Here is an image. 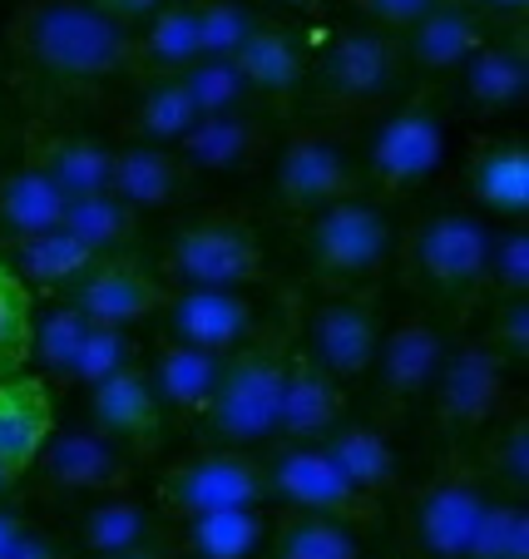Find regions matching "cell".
Here are the masks:
<instances>
[{"mask_svg":"<svg viewBox=\"0 0 529 559\" xmlns=\"http://www.w3.org/2000/svg\"><path fill=\"white\" fill-rule=\"evenodd\" d=\"M25 164H35L64 199H85V193H109L115 144L89 134H64V129H31V158Z\"/></svg>","mask_w":529,"mask_h":559,"instance_id":"obj_24","label":"cell"},{"mask_svg":"<svg viewBox=\"0 0 529 559\" xmlns=\"http://www.w3.org/2000/svg\"><path fill=\"white\" fill-rule=\"evenodd\" d=\"M435 5H441V0H357V11L366 15L371 31L396 35V40H401L416 21H425Z\"/></svg>","mask_w":529,"mask_h":559,"instance_id":"obj_47","label":"cell"},{"mask_svg":"<svg viewBox=\"0 0 529 559\" xmlns=\"http://www.w3.org/2000/svg\"><path fill=\"white\" fill-rule=\"evenodd\" d=\"M89 426H95L105 441H115L129 461H148L159 451L164 436V406L148 386V371L139 361H129L124 371H115L109 381L89 386Z\"/></svg>","mask_w":529,"mask_h":559,"instance_id":"obj_17","label":"cell"},{"mask_svg":"<svg viewBox=\"0 0 529 559\" xmlns=\"http://www.w3.org/2000/svg\"><path fill=\"white\" fill-rule=\"evenodd\" d=\"M159 317L169 342L199 347L208 357H233L257 328V307L243 293H218V287H179Z\"/></svg>","mask_w":529,"mask_h":559,"instance_id":"obj_15","label":"cell"},{"mask_svg":"<svg viewBox=\"0 0 529 559\" xmlns=\"http://www.w3.org/2000/svg\"><path fill=\"white\" fill-rule=\"evenodd\" d=\"M148 539H159V520L144 500L134 496H99L95 506L80 515V549L95 559H109V555H124L134 545H148Z\"/></svg>","mask_w":529,"mask_h":559,"instance_id":"obj_32","label":"cell"},{"mask_svg":"<svg viewBox=\"0 0 529 559\" xmlns=\"http://www.w3.org/2000/svg\"><path fill=\"white\" fill-rule=\"evenodd\" d=\"M21 530H25V520H21V510H11V506H0V559H5V549L21 539Z\"/></svg>","mask_w":529,"mask_h":559,"instance_id":"obj_52","label":"cell"},{"mask_svg":"<svg viewBox=\"0 0 529 559\" xmlns=\"http://www.w3.org/2000/svg\"><path fill=\"white\" fill-rule=\"evenodd\" d=\"M490 480L476 471L470 455H450L421 486L411 506V539L425 559H466L470 535L490 506Z\"/></svg>","mask_w":529,"mask_h":559,"instance_id":"obj_11","label":"cell"},{"mask_svg":"<svg viewBox=\"0 0 529 559\" xmlns=\"http://www.w3.org/2000/svg\"><path fill=\"white\" fill-rule=\"evenodd\" d=\"M11 45L31 70L64 85H95L144 70L134 31L109 21L95 0H25L11 15Z\"/></svg>","mask_w":529,"mask_h":559,"instance_id":"obj_1","label":"cell"},{"mask_svg":"<svg viewBox=\"0 0 529 559\" xmlns=\"http://www.w3.org/2000/svg\"><path fill=\"white\" fill-rule=\"evenodd\" d=\"M287 357H292V322H257L253 337L223 357V377L208 412L199 416L208 445L253 451L277 441V406H282Z\"/></svg>","mask_w":529,"mask_h":559,"instance_id":"obj_2","label":"cell"},{"mask_svg":"<svg viewBox=\"0 0 529 559\" xmlns=\"http://www.w3.org/2000/svg\"><path fill=\"white\" fill-rule=\"evenodd\" d=\"M445 148H450L445 115L431 90H421V95L376 115L366 158H361V179L376 183L382 193H416L421 183H431L441 174Z\"/></svg>","mask_w":529,"mask_h":559,"instance_id":"obj_6","label":"cell"},{"mask_svg":"<svg viewBox=\"0 0 529 559\" xmlns=\"http://www.w3.org/2000/svg\"><path fill=\"white\" fill-rule=\"evenodd\" d=\"M267 539L263 510H208V515L179 520V559H253Z\"/></svg>","mask_w":529,"mask_h":559,"instance_id":"obj_30","label":"cell"},{"mask_svg":"<svg viewBox=\"0 0 529 559\" xmlns=\"http://www.w3.org/2000/svg\"><path fill=\"white\" fill-rule=\"evenodd\" d=\"M341 412H347V386L327 377L302 347H292L277 406V441H322L341 426Z\"/></svg>","mask_w":529,"mask_h":559,"instance_id":"obj_20","label":"cell"},{"mask_svg":"<svg viewBox=\"0 0 529 559\" xmlns=\"http://www.w3.org/2000/svg\"><path fill=\"white\" fill-rule=\"evenodd\" d=\"M5 559H74V555L60 545V539H50V535H40V530L25 525V530H21V539H15V545L5 549Z\"/></svg>","mask_w":529,"mask_h":559,"instance_id":"obj_49","label":"cell"},{"mask_svg":"<svg viewBox=\"0 0 529 559\" xmlns=\"http://www.w3.org/2000/svg\"><path fill=\"white\" fill-rule=\"evenodd\" d=\"M139 64L154 74H183L199 60V25H193V0H173L159 15H148L134 31Z\"/></svg>","mask_w":529,"mask_h":559,"instance_id":"obj_36","label":"cell"},{"mask_svg":"<svg viewBox=\"0 0 529 559\" xmlns=\"http://www.w3.org/2000/svg\"><path fill=\"white\" fill-rule=\"evenodd\" d=\"M144 371H148V386H154L164 412L203 416L213 402V391H218L223 357H208V352H199V347H179V342H164Z\"/></svg>","mask_w":529,"mask_h":559,"instance_id":"obj_28","label":"cell"},{"mask_svg":"<svg viewBox=\"0 0 529 559\" xmlns=\"http://www.w3.org/2000/svg\"><path fill=\"white\" fill-rule=\"evenodd\" d=\"M267 267L263 238L243 213L213 209L193 213L164 243V277L179 287H218V293H243Z\"/></svg>","mask_w":529,"mask_h":559,"instance_id":"obj_5","label":"cell"},{"mask_svg":"<svg viewBox=\"0 0 529 559\" xmlns=\"http://www.w3.org/2000/svg\"><path fill=\"white\" fill-rule=\"evenodd\" d=\"M11 490H15V480H11L5 471H0V506H5V496H11Z\"/></svg>","mask_w":529,"mask_h":559,"instance_id":"obj_53","label":"cell"},{"mask_svg":"<svg viewBox=\"0 0 529 559\" xmlns=\"http://www.w3.org/2000/svg\"><path fill=\"white\" fill-rule=\"evenodd\" d=\"M263 461L253 451L203 445L179 465H169L159 480V506L173 520H193L208 510H263Z\"/></svg>","mask_w":529,"mask_h":559,"instance_id":"obj_9","label":"cell"},{"mask_svg":"<svg viewBox=\"0 0 529 559\" xmlns=\"http://www.w3.org/2000/svg\"><path fill=\"white\" fill-rule=\"evenodd\" d=\"M485 40H490L485 21H480L470 5H460V0H441L425 21H416L411 31L401 35V55H406V70L456 74Z\"/></svg>","mask_w":529,"mask_h":559,"instance_id":"obj_25","label":"cell"},{"mask_svg":"<svg viewBox=\"0 0 529 559\" xmlns=\"http://www.w3.org/2000/svg\"><path fill=\"white\" fill-rule=\"evenodd\" d=\"M441 357H445V337L431 317L411 312L382 332L371 371H376V391H382L386 416H401L416 396L431 391L435 371H441Z\"/></svg>","mask_w":529,"mask_h":559,"instance_id":"obj_18","label":"cell"},{"mask_svg":"<svg viewBox=\"0 0 529 559\" xmlns=\"http://www.w3.org/2000/svg\"><path fill=\"white\" fill-rule=\"evenodd\" d=\"M55 426V406H50V381L45 377H21L0 381V471L21 480L35 465L40 445L50 441Z\"/></svg>","mask_w":529,"mask_h":559,"instance_id":"obj_23","label":"cell"},{"mask_svg":"<svg viewBox=\"0 0 529 559\" xmlns=\"http://www.w3.org/2000/svg\"><path fill=\"white\" fill-rule=\"evenodd\" d=\"M64 203L70 199H64L35 164H21V169L0 174V243L60 228Z\"/></svg>","mask_w":529,"mask_h":559,"instance_id":"obj_31","label":"cell"},{"mask_svg":"<svg viewBox=\"0 0 529 559\" xmlns=\"http://www.w3.org/2000/svg\"><path fill=\"white\" fill-rule=\"evenodd\" d=\"M0 263L11 267L21 283L60 287L64 293L95 258L74 243L64 228H50V233H35V238H11V243H0Z\"/></svg>","mask_w":529,"mask_h":559,"instance_id":"obj_33","label":"cell"},{"mask_svg":"<svg viewBox=\"0 0 529 559\" xmlns=\"http://www.w3.org/2000/svg\"><path fill=\"white\" fill-rule=\"evenodd\" d=\"M263 461V486L267 500H282L287 510H302V515H332L341 525H366V520L382 515V506L341 480V471L332 465V455L317 441H273Z\"/></svg>","mask_w":529,"mask_h":559,"instance_id":"obj_10","label":"cell"},{"mask_svg":"<svg viewBox=\"0 0 529 559\" xmlns=\"http://www.w3.org/2000/svg\"><path fill=\"white\" fill-rule=\"evenodd\" d=\"M31 322H35L31 287L0 263V381L21 377L25 361H31Z\"/></svg>","mask_w":529,"mask_h":559,"instance_id":"obj_41","label":"cell"},{"mask_svg":"<svg viewBox=\"0 0 529 559\" xmlns=\"http://www.w3.org/2000/svg\"><path fill=\"white\" fill-rule=\"evenodd\" d=\"M193 25H199V60H233L253 35L257 15L248 0H193Z\"/></svg>","mask_w":529,"mask_h":559,"instance_id":"obj_42","label":"cell"},{"mask_svg":"<svg viewBox=\"0 0 529 559\" xmlns=\"http://www.w3.org/2000/svg\"><path fill=\"white\" fill-rule=\"evenodd\" d=\"M109 559H179V549H173V539H148V545H134L124 549V555H109Z\"/></svg>","mask_w":529,"mask_h":559,"instance_id":"obj_51","label":"cell"},{"mask_svg":"<svg viewBox=\"0 0 529 559\" xmlns=\"http://www.w3.org/2000/svg\"><path fill=\"white\" fill-rule=\"evenodd\" d=\"M35 465H40L45 486L64 490V496H119L134 475V461L115 441H105L95 426H70L60 436L50 431Z\"/></svg>","mask_w":529,"mask_h":559,"instance_id":"obj_16","label":"cell"},{"mask_svg":"<svg viewBox=\"0 0 529 559\" xmlns=\"http://www.w3.org/2000/svg\"><path fill=\"white\" fill-rule=\"evenodd\" d=\"M85 332H89V317L80 312V307H70L64 297H55L31 322V361H40L50 377H64L70 357L80 352V342H85Z\"/></svg>","mask_w":529,"mask_h":559,"instance_id":"obj_39","label":"cell"},{"mask_svg":"<svg viewBox=\"0 0 529 559\" xmlns=\"http://www.w3.org/2000/svg\"><path fill=\"white\" fill-rule=\"evenodd\" d=\"M476 471L485 475V480H495V496L505 490L509 500H525V490H529V416H525V406H509L505 421L495 416V431L480 445Z\"/></svg>","mask_w":529,"mask_h":559,"instance_id":"obj_37","label":"cell"},{"mask_svg":"<svg viewBox=\"0 0 529 559\" xmlns=\"http://www.w3.org/2000/svg\"><path fill=\"white\" fill-rule=\"evenodd\" d=\"M460 95L485 115L525 105L529 90V50H525V25L509 40H485L466 64H460Z\"/></svg>","mask_w":529,"mask_h":559,"instance_id":"obj_27","label":"cell"},{"mask_svg":"<svg viewBox=\"0 0 529 559\" xmlns=\"http://www.w3.org/2000/svg\"><path fill=\"white\" fill-rule=\"evenodd\" d=\"M173 154L189 164V174H243L248 164L267 154V119L257 105L228 109V115H203Z\"/></svg>","mask_w":529,"mask_h":559,"instance_id":"obj_19","label":"cell"},{"mask_svg":"<svg viewBox=\"0 0 529 559\" xmlns=\"http://www.w3.org/2000/svg\"><path fill=\"white\" fill-rule=\"evenodd\" d=\"M95 5L109 15V21L124 25V31H139L148 15H159L164 5H173V0H95Z\"/></svg>","mask_w":529,"mask_h":559,"instance_id":"obj_48","label":"cell"},{"mask_svg":"<svg viewBox=\"0 0 529 559\" xmlns=\"http://www.w3.org/2000/svg\"><path fill=\"white\" fill-rule=\"evenodd\" d=\"M263 549L267 559H361L351 525L332 515H302V510H287L277 525H267Z\"/></svg>","mask_w":529,"mask_h":559,"instance_id":"obj_34","label":"cell"},{"mask_svg":"<svg viewBox=\"0 0 529 559\" xmlns=\"http://www.w3.org/2000/svg\"><path fill=\"white\" fill-rule=\"evenodd\" d=\"M431 412L445 436H476L505 412V361L485 342L445 347L431 381Z\"/></svg>","mask_w":529,"mask_h":559,"instance_id":"obj_12","label":"cell"},{"mask_svg":"<svg viewBox=\"0 0 529 559\" xmlns=\"http://www.w3.org/2000/svg\"><path fill=\"white\" fill-rule=\"evenodd\" d=\"M238 74L253 99L267 105H292L302 90H308V50L287 25H267L257 21L253 35L243 40V50L233 55Z\"/></svg>","mask_w":529,"mask_h":559,"instance_id":"obj_22","label":"cell"},{"mask_svg":"<svg viewBox=\"0 0 529 559\" xmlns=\"http://www.w3.org/2000/svg\"><path fill=\"white\" fill-rule=\"evenodd\" d=\"M277 5H312V0H277Z\"/></svg>","mask_w":529,"mask_h":559,"instance_id":"obj_54","label":"cell"},{"mask_svg":"<svg viewBox=\"0 0 529 559\" xmlns=\"http://www.w3.org/2000/svg\"><path fill=\"white\" fill-rule=\"evenodd\" d=\"M60 297L70 307H80L95 328H134V322H148V317L164 312L169 283L159 273H148L139 258L115 253V258H95Z\"/></svg>","mask_w":529,"mask_h":559,"instance_id":"obj_13","label":"cell"},{"mask_svg":"<svg viewBox=\"0 0 529 559\" xmlns=\"http://www.w3.org/2000/svg\"><path fill=\"white\" fill-rule=\"evenodd\" d=\"M460 5H466V0H460Z\"/></svg>","mask_w":529,"mask_h":559,"instance_id":"obj_55","label":"cell"},{"mask_svg":"<svg viewBox=\"0 0 529 559\" xmlns=\"http://www.w3.org/2000/svg\"><path fill=\"white\" fill-rule=\"evenodd\" d=\"M466 5L480 21H495V25H525V11H529V0H466Z\"/></svg>","mask_w":529,"mask_h":559,"instance_id":"obj_50","label":"cell"},{"mask_svg":"<svg viewBox=\"0 0 529 559\" xmlns=\"http://www.w3.org/2000/svg\"><path fill=\"white\" fill-rule=\"evenodd\" d=\"M302 248H308L312 267L332 283H366L386 267L396 248V228L386 218V209L366 193L357 199H337L327 209L308 213L302 228Z\"/></svg>","mask_w":529,"mask_h":559,"instance_id":"obj_7","label":"cell"},{"mask_svg":"<svg viewBox=\"0 0 529 559\" xmlns=\"http://www.w3.org/2000/svg\"><path fill=\"white\" fill-rule=\"evenodd\" d=\"M490 223L470 209H431L406 233V273L411 287L445 307H466L485 287Z\"/></svg>","mask_w":529,"mask_h":559,"instance_id":"obj_4","label":"cell"},{"mask_svg":"<svg viewBox=\"0 0 529 559\" xmlns=\"http://www.w3.org/2000/svg\"><path fill=\"white\" fill-rule=\"evenodd\" d=\"M179 85L189 90L199 119L203 115H228V109H243L248 99H253L233 60H193L189 70L179 74Z\"/></svg>","mask_w":529,"mask_h":559,"instance_id":"obj_44","label":"cell"},{"mask_svg":"<svg viewBox=\"0 0 529 559\" xmlns=\"http://www.w3.org/2000/svg\"><path fill=\"white\" fill-rule=\"evenodd\" d=\"M193 174L173 148L159 144H124L115 148V174H109V193L124 203L129 213H159L189 193Z\"/></svg>","mask_w":529,"mask_h":559,"instance_id":"obj_26","label":"cell"},{"mask_svg":"<svg viewBox=\"0 0 529 559\" xmlns=\"http://www.w3.org/2000/svg\"><path fill=\"white\" fill-rule=\"evenodd\" d=\"M466 559H529V510L525 500L490 496Z\"/></svg>","mask_w":529,"mask_h":559,"instance_id":"obj_40","label":"cell"},{"mask_svg":"<svg viewBox=\"0 0 529 559\" xmlns=\"http://www.w3.org/2000/svg\"><path fill=\"white\" fill-rule=\"evenodd\" d=\"M376 342H382V307L376 293H337L308 312V357L317 361L327 377L361 381L376 361Z\"/></svg>","mask_w":529,"mask_h":559,"instance_id":"obj_14","label":"cell"},{"mask_svg":"<svg viewBox=\"0 0 529 559\" xmlns=\"http://www.w3.org/2000/svg\"><path fill=\"white\" fill-rule=\"evenodd\" d=\"M139 124V144H159V148H179V139L199 124V109H193L189 90L179 85V74H154L139 95L134 109Z\"/></svg>","mask_w":529,"mask_h":559,"instance_id":"obj_38","label":"cell"},{"mask_svg":"<svg viewBox=\"0 0 529 559\" xmlns=\"http://www.w3.org/2000/svg\"><path fill=\"white\" fill-rule=\"evenodd\" d=\"M60 228L89 258H115V253H124V243L139 233V213H129L115 193H85V199L64 203Z\"/></svg>","mask_w":529,"mask_h":559,"instance_id":"obj_35","label":"cell"},{"mask_svg":"<svg viewBox=\"0 0 529 559\" xmlns=\"http://www.w3.org/2000/svg\"><path fill=\"white\" fill-rule=\"evenodd\" d=\"M129 361H134V342H129V328H95L89 322L85 342H80V352L70 357V367H64L60 381H70V386H99V381H109L115 371H124Z\"/></svg>","mask_w":529,"mask_h":559,"instance_id":"obj_43","label":"cell"},{"mask_svg":"<svg viewBox=\"0 0 529 559\" xmlns=\"http://www.w3.org/2000/svg\"><path fill=\"white\" fill-rule=\"evenodd\" d=\"M485 347L495 352L505 367H525L529 361V297H500L495 317H490Z\"/></svg>","mask_w":529,"mask_h":559,"instance_id":"obj_46","label":"cell"},{"mask_svg":"<svg viewBox=\"0 0 529 559\" xmlns=\"http://www.w3.org/2000/svg\"><path fill=\"white\" fill-rule=\"evenodd\" d=\"M466 193L505 223L529 218V144L519 134L476 139L466 158Z\"/></svg>","mask_w":529,"mask_h":559,"instance_id":"obj_21","label":"cell"},{"mask_svg":"<svg viewBox=\"0 0 529 559\" xmlns=\"http://www.w3.org/2000/svg\"><path fill=\"white\" fill-rule=\"evenodd\" d=\"M406 80V55L396 35L347 25L327 35L317 60H308V90L327 115H371L396 99Z\"/></svg>","mask_w":529,"mask_h":559,"instance_id":"obj_3","label":"cell"},{"mask_svg":"<svg viewBox=\"0 0 529 559\" xmlns=\"http://www.w3.org/2000/svg\"><path fill=\"white\" fill-rule=\"evenodd\" d=\"M485 287L495 297H529V228H490V258H485Z\"/></svg>","mask_w":529,"mask_h":559,"instance_id":"obj_45","label":"cell"},{"mask_svg":"<svg viewBox=\"0 0 529 559\" xmlns=\"http://www.w3.org/2000/svg\"><path fill=\"white\" fill-rule=\"evenodd\" d=\"M273 193L282 209L317 213L337 199L366 193V179H361V164L347 139H337L322 124H308V129H292V134L282 139V148H277Z\"/></svg>","mask_w":529,"mask_h":559,"instance_id":"obj_8","label":"cell"},{"mask_svg":"<svg viewBox=\"0 0 529 559\" xmlns=\"http://www.w3.org/2000/svg\"><path fill=\"white\" fill-rule=\"evenodd\" d=\"M317 445L332 455V465H337L341 480H347L357 496H366V500L382 506V496L396 486V451H392V441H386L382 426L341 421L337 431L322 436Z\"/></svg>","mask_w":529,"mask_h":559,"instance_id":"obj_29","label":"cell"}]
</instances>
